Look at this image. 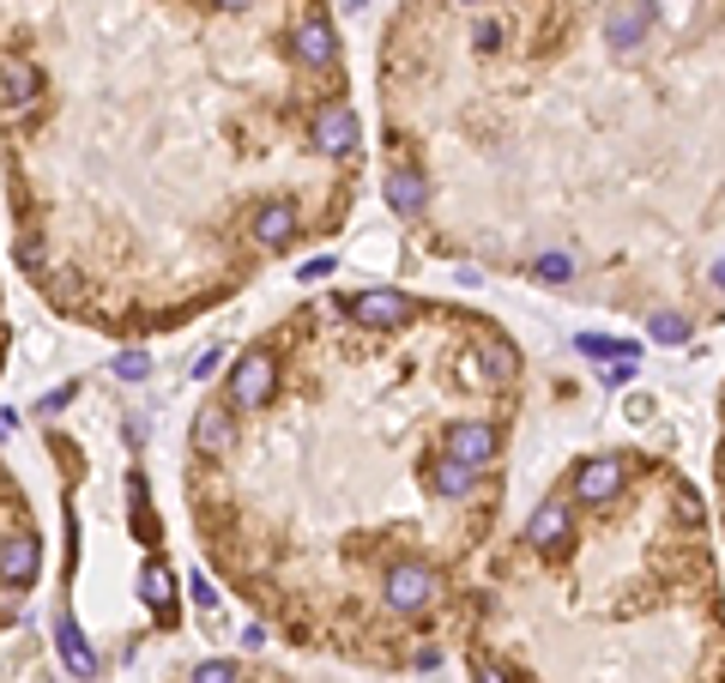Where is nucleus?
Here are the masks:
<instances>
[{
	"instance_id": "obj_1",
	"label": "nucleus",
	"mask_w": 725,
	"mask_h": 683,
	"mask_svg": "<svg viewBox=\"0 0 725 683\" xmlns=\"http://www.w3.org/2000/svg\"><path fill=\"white\" fill-rule=\"evenodd\" d=\"M272 388H279V364H272V351H249L237 357V369H230V388H224V406L230 411H261Z\"/></svg>"
},
{
	"instance_id": "obj_2",
	"label": "nucleus",
	"mask_w": 725,
	"mask_h": 683,
	"mask_svg": "<svg viewBox=\"0 0 725 683\" xmlns=\"http://www.w3.org/2000/svg\"><path fill=\"white\" fill-rule=\"evenodd\" d=\"M308 139H315V151H327V158H351L362 146V122L351 115V103H321L315 122H308Z\"/></svg>"
},
{
	"instance_id": "obj_3",
	"label": "nucleus",
	"mask_w": 725,
	"mask_h": 683,
	"mask_svg": "<svg viewBox=\"0 0 725 683\" xmlns=\"http://www.w3.org/2000/svg\"><path fill=\"white\" fill-rule=\"evenodd\" d=\"M435 569L430 563H393V569H387V605H393V611H430V599H435Z\"/></svg>"
},
{
	"instance_id": "obj_4",
	"label": "nucleus",
	"mask_w": 725,
	"mask_h": 683,
	"mask_svg": "<svg viewBox=\"0 0 725 683\" xmlns=\"http://www.w3.org/2000/svg\"><path fill=\"white\" fill-rule=\"evenodd\" d=\"M36 92H43V73H36L31 55L0 61V115H7V122H19V115L36 103Z\"/></svg>"
},
{
	"instance_id": "obj_5",
	"label": "nucleus",
	"mask_w": 725,
	"mask_h": 683,
	"mask_svg": "<svg viewBox=\"0 0 725 683\" xmlns=\"http://www.w3.org/2000/svg\"><path fill=\"white\" fill-rule=\"evenodd\" d=\"M36 563H43V545H36L31 526L0 538V587H7V592H24V587H31V581H36Z\"/></svg>"
},
{
	"instance_id": "obj_6",
	"label": "nucleus",
	"mask_w": 725,
	"mask_h": 683,
	"mask_svg": "<svg viewBox=\"0 0 725 683\" xmlns=\"http://www.w3.org/2000/svg\"><path fill=\"white\" fill-rule=\"evenodd\" d=\"M351 315L362 321V327H375V333L406 327V321H411V296H406V291H393V285L357 291V296H351Z\"/></svg>"
},
{
	"instance_id": "obj_7",
	"label": "nucleus",
	"mask_w": 725,
	"mask_h": 683,
	"mask_svg": "<svg viewBox=\"0 0 725 683\" xmlns=\"http://www.w3.org/2000/svg\"><path fill=\"white\" fill-rule=\"evenodd\" d=\"M193 448H200V454H230V448H237V411L206 399V406L193 411Z\"/></svg>"
},
{
	"instance_id": "obj_8",
	"label": "nucleus",
	"mask_w": 725,
	"mask_h": 683,
	"mask_svg": "<svg viewBox=\"0 0 725 683\" xmlns=\"http://www.w3.org/2000/svg\"><path fill=\"white\" fill-rule=\"evenodd\" d=\"M623 479H629V466H623V460H611V454H605V460H580V466H575V496L599 508V502H611L617 490H623Z\"/></svg>"
},
{
	"instance_id": "obj_9",
	"label": "nucleus",
	"mask_w": 725,
	"mask_h": 683,
	"mask_svg": "<svg viewBox=\"0 0 725 683\" xmlns=\"http://www.w3.org/2000/svg\"><path fill=\"white\" fill-rule=\"evenodd\" d=\"M496 423H453V435H448V460H460L465 472H477V466H490L496 460Z\"/></svg>"
},
{
	"instance_id": "obj_10",
	"label": "nucleus",
	"mask_w": 725,
	"mask_h": 683,
	"mask_svg": "<svg viewBox=\"0 0 725 683\" xmlns=\"http://www.w3.org/2000/svg\"><path fill=\"white\" fill-rule=\"evenodd\" d=\"M291 55L303 61V67H321V73H333V61H339V36H333V24H321V19H303L291 31Z\"/></svg>"
},
{
	"instance_id": "obj_11",
	"label": "nucleus",
	"mask_w": 725,
	"mask_h": 683,
	"mask_svg": "<svg viewBox=\"0 0 725 683\" xmlns=\"http://www.w3.org/2000/svg\"><path fill=\"white\" fill-rule=\"evenodd\" d=\"M55 648H61V665H67L73 677H97V653H91V641L80 635V623H73V617H61L55 623Z\"/></svg>"
},
{
	"instance_id": "obj_12",
	"label": "nucleus",
	"mask_w": 725,
	"mask_h": 683,
	"mask_svg": "<svg viewBox=\"0 0 725 683\" xmlns=\"http://www.w3.org/2000/svg\"><path fill=\"white\" fill-rule=\"evenodd\" d=\"M291 237H296V206L291 200H266L261 212H254V242H261V249H284Z\"/></svg>"
},
{
	"instance_id": "obj_13",
	"label": "nucleus",
	"mask_w": 725,
	"mask_h": 683,
	"mask_svg": "<svg viewBox=\"0 0 725 683\" xmlns=\"http://www.w3.org/2000/svg\"><path fill=\"white\" fill-rule=\"evenodd\" d=\"M526 538H533V545L538 550H556V545H563V538H568V502H538V514H533V521H526Z\"/></svg>"
},
{
	"instance_id": "obj_14",
	"label": "nucleus",
	"mask_w": 725,
	"mask_h": 683,
	"mask_svg": "<svg viewBox=\"0 0 725 683\" xmlns=\"http://www.w3.org/2000/svg\"><path fill=\"white\" fill-rule=\"evenodd\" d=\"M423 200H430V182H423L418 170H393V176H387V206H393L399 218L423 212Z\"/></svg>"
},
{
	"instance_id": "obj_15",
	"label": "nucleus",
	"mask_w": 725,
	"mask_h": 683,
	"mask_svg": "<svg viewBox=\"0 0 725 683\" xmlns=\"http://www.w3.org/2000/svg\"><path fill=\"white\" fill-rule=\"evenodd\" d=\"M139 599H146V605H151V611H164V617H170V611H176V575H170V569H164V563H158V557H151V563H146V569H139Z\"/></svg>"
},
{
	"instance_id": "obj_16",
	"label": "nucleus",
	"mask_w": 725,
	"mask_h": 683,
	"mask_svg": "<svg viewBox=\"0 0 725 683\" xmlns=\"http://www.w3.org/2000/svg\"><path fill=\"white\" fill-rule=\"evenodd\" d=\"M575 351H580V357H592V364H611V357H617V364H629V357L641 351V345L611 339V333H580V339H575Z\"/></svg>"
},
{
	"instance_id": "obj_17",
	"label": "nucleus",
	"mask_w": 725,
	"mask_h": 683,
	"mask_svg": "<svg viewBox=\"0 0 725 683\" xmlns=\"http://www.w3.org/2000/svg\"><path fill=\"white\" fill-rule=\"evenodd\" d=\"M647 19H653V7H629V12H617V19L605 24V43H611V49H634V43H641V31H647Z\"/></svg>"
},
{
	"instance_id": "obj_18",
	"label": "nucleus",
	"mask_w": 725,
	"mask_h": 683,
	"mask_svg": "<svg viewBox=\"0 0 725 683\" xmlns=\"http://www.w3.org/2000/svg\"><path fill=\"white\" fill-rule=\"evenodd\" d=\"M430 484L442 490V496H465V490H472V472H465L460 460H448V454H442V460L430 466Z\"/></svg>"
},
{
	"instance_id": "obj_19",
	"label": "nucleus",
	"mask_w": 725,
	"mask_h": 683,
	"mask_svg": "<svg viewBox=\"0 0 725 683\" xmlns=\"http://www.w3.org/2000/svg\"><path fill=\"white\" fill-rule=\"evenodd\" d=\"M647 333H653V345H683L690 339V321H683L677 308H659V315L647 321Z\"/></svg>"
},
{
	"instance_id": "obj_20",
	"label": "nucleus",
	"mask_w": 725,
	"mask_h": 683,
	"mask_svg": "<svg viewBox=\"0 0 725 683\" xmlns=\"http://www.w3.org/2000/svg\"><path fill=\"white\" fill-rule=\"evenodd\" d=\"M12 261H19L24 266V273H43V266H49V254H43V237H36V230H19V242H12Z\"/></svg>"
},
{
	"instance_id": "obj_21",
	"label": "nucleus",
	"mask_w": 725,
	"mask_h": 683,
	"mask_svg": "<svg viewBox=\"0 0 725 683\" xmlns=\"http://www.w3.org/2000/svg\"><path fill=\"white\" fill-rule=\"evenodd\" d=\"M533 273L544 279V285H563V279H575V261H568L563 249H550V254H538V266Z\"/></svg>"
},
{
	"instance_id": "obj_22",
	"label": "nucleus",
	"mask_w": 725,
	"mask_h": 683,
	"mask_svg": "<svg viewBox=\"0 0 725 683\" xmlns=\"http://www.w3.org/2000/svg\"><path fill=\"white\" fill-rule=\"evenodd\" d=\"M484 369L496 381H514V369H521V357H514V345H484Z\"/></svg>"
},
{
	"instance_id": "obj_23",
	"label": "nucleus",
	"mask_w": 725,
	"mask_h": 683,
	"mask_svg": "<svg viewBox=\"0 0 725 683\" xmlns=\"http://www.w3.org/2000/svg\"><path fill=\"white\" fill-rule=\"evenodd\" d=\"M193 683H237V660H200Z\"/></svg>"
},
{
	"instance_id": "obj_24",
	"label": "nucleus",
	"mask_w": 725,
	"mask_h": 683,
	"mask_svg": "<svg viewBox=\"0 0 725 683\" xmlns=\"http://www.w3.org/2000/svg\"><path fill=\"white\" fill-rule=\"evenodd\" d=\"M115 376H122V381H146L151 376V357L146 351H122V357H115Z\"/></svg>"
},
{
	"instance_id": "obj_25",
	"label": "nucleus",
	"mask_w": 725,
	"mask_h": 683,
	"mask_svg": "<svg viewBox=\"0 0 725 683\" xmlns=\"http://www.w3.org/2000/svg\"><path fill=\"white\" fill-rule=\"evenodd\" d=\"M134 533H139V545H158V521H151V502H146V508H134Z\"/></svg>"
},
{
	"instance_id": "obj_26",
	"label": "nucleus",
	"mask_w": 725,
	"mask_h": 683,
	"mask_svg": "<svg viewBox=\"0 0 725 683\" xmlns=\"http://www.w3.org/2000/svg\"><path fill=\"white\" fill-rule=\"evenodd\" d=\"M677 521H702V496L695 490H677Z\"/></svg>"
},
{
	"instance_id": "obj_27",
	"label": "nucleus",
	"mask_w": 725,
	"mask_h": 683,
	"mask_svg": "<svg viewBox=\"0 0 725 683\" xmlns=\"http://www.w3.org/2000/svg\"><path fill=\"white\" fill-rule=\"evenodd\" d=\"M193 605H200V611H212V605H218V587L206 581V575H193Z\"/></svg>"
},
{
	"instance_id": "obj_28",
	"label": "nucleus",
	"mask_w": 725,
	"mask_h": 683,
	"mask_svg": "<svg viewBox=\"0 0 725 683\" xmlns=\"http://www.w3.org/2000/svg\"><path fill=\"white\" fill-rule=\"evenodd\" d=\"M327 273H333V254H321V261H308V266H303L308 285H315V279H327Z\"/></svg>"
},
{
	"instance_id": "obj_29",
	"label": "nucleus",
	"mask_w": 725,
	"mask_h": 683,
	"mask_svg": "<svg viewBox=\"0 0 725 683\" xmlns=\"http://www.w3.org/2000/svg\"><path fill=\"white\" fill-rule=\"evenodd\" d=\"M218 364H224V351H206L200 364H193V376H200V381H206V376H218Z\"/></svg>"
},
{
	"instance_id": "obj_30",
	"label": "nucleus",
	"mask_w": 725,
	"mask_h": 683,
	"mask_svg": "<svg viewBox=\"0 0 725 683\" xmlns=\"http://www.w3.org/2000/svg\"><path fill=\"white\" fill-rule=\"evenodd\" d=\"M502 43V24H477V49H496Z\"/></svg>"
},
{
	"instance_id": "obj_31",
	"label": "nucleus",
	"mask_w": 725,
	"mask_h": 683,
	"mask_svg": "<svg viewBox=\"0 0 725 683\" xmlns=\"http://www.w3.org/2000/svg\"><path fill=\"white\" fill-rule=\"evenodd\" d=\"M242 648H266V623H249V629H242Z\"/></svg>"
},
{
	"instance_id": "obj_32",
	"label": "nucleus",
	"mask_w": 725,
	"mask_h": 683,
	"mask_svg": "<svg viewBox=\"0 0 725 683\" xmlns=\"http://www.w3.org/2000/svg\"><path fill=\"white\" fill-rule=\"evenodd\" d=\"M623 411H629V423H647V418H653V406H647V399H629Z\"/></svg>"
},
{
	"instance_id": "obj_33",
	"label": "nucleus",
	"mask_w": 725,
	"mask_h": 683,
	"mask_svg": "<svg viewBox=\"0 0 725 683\" xmlns=\"http://www.w3.org/2000/svg\"><path fill=\"white\" fill-rule=\"evenodd\" d=\"M477 683H502V672L496 665H477Z\"/></svg>"
},
{
	"instance_id": "obj_34",
	"label": "nucleus",
	"mask_w": 725,
	"mask_h": 683,
	"mask_svg": "<svg viewBox=\"0 0 725 683\" xmlns=\"http://www.w3.org/2000/svg\"><path fill=\"white\" fill-rule=\"evenodd\" d=\"M218 7H230V12H237V7H254V0H218Z\"/></svg>"
},
{
	"instance_id": "obj_35",
	"label": "nucleus",
	"mask_w": 725,
	"mask_h": 683,
	"mask_svg": "<svg viewBox=\"0 0 725 683\" xmlns=\"http://www.w3.org/2000/svg\"><path fill=\"white\" fill-rule=\"evenodd\" d=\"M714 285H725V261H714Z\"/></svg>"
},
{
	"instance_id": "obj_36",
	"label": "nucleus",
	"mask_w": 725,
	"mask_h": 683,
	"mask_svg": "<svg viewBox=\"0 0 725 683\" xmlns=\"http://www.w3.org/2000/svg\"><path fill=\"white\" fill-rule=\"evenodd\" d=\"M465 7H477V0H465Z\"/></svg>"
},
{
	"instance_id": "obj_37",
	"label": "nucleus",
	"mask_w": 725,
	"mask_h": 683,
	"mask_svg": "<svg viewBox=\"0 0 725 683\" xmlns=\"http://www.w3.org/2000/svg\"><path fill=\"white\" fill-rule=\"evenodd\" d=\"M719 411H725V399H719Z\"/></svg>"
}]
</instances>
